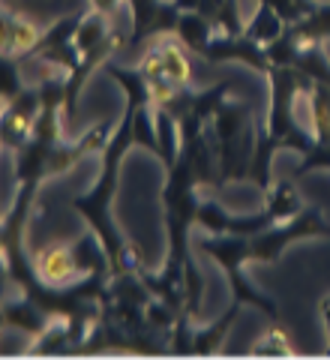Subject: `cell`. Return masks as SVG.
<instances>
[{"mask_svg": "<svg viewBox=\"0 0 330 360\" xmlns=\"http://www.w3.org/2000/svg\"><path fill=\"white\" fill-rule=\"evenodd\" d=\"M300 234H330V225H324L315 213H310V217H300L298 222H291V225H286V229H279V231L267 234V238H261L253 252L258 258H273L282 250V243H288L291 238H300Z\"/></svg>", "mask_w": 330, "mask_h": 360, "instance_id": "6da1fadb", "label": "cell"}, {"mask_svg": "<svg viewBox=\"0 0 330 360\" xmlns=\"http://www.w3.org/2000/svg\"><path fill=\"white\" fill-rule=\"evenodd\" d=\"M265 4H267L282 21H298V18L310 15L312 9H315L310 0H265Z\"/></svg>", "mask_w": 330, "mask_h": 360, "instance_id": "5b68a950", "label": "cell"}, {"mask_svg": "<svg viewBox=\"0 0 330 360\" xmlns=\"http://www.w3.org/2000/svg\"><path fill=\"white\" fill-rule=\"evenodd\" d=\"M300 37L303 39H324L330 37V6H318L300 21Z\"/></svg>", "mask_w": 330, "mask_h": 360, "instance_id": "277c9868", "label": "cell"}, {"mask_svg": "<svg viewBox=\"0 0 330 360\" xmlns=\"http://www.w3.org/2000/svg\"><path fill=\"white\" fill-rule=\"evenodd\" d=\"M322 312H324V324H327V333H330V297L322 303Z\"/></svg>", "mask_w": 330, "mask_h": 360, "instance_id": "8992f818", "label": "cell"}, {"mask_svg": "<svg viewBox=\"0 0 330 360\" xmlns=\"http://www.w3.org/2000/svg\"><path fill=\"white\" fill-rule=\"evenodd\" d=\"M279 21H282V18L265 4V6L258 9V15H255V21H253V27H249V33H253L258 42H273V39L279 37Z\"/></svg>", "mask_w": 330, "mask_h": 360, "instance_id": "3957f363", "label": "cell"}, {"mask_svg": "<svg viewBox=\"0 0 330 360\" xmlns=\"http://www.w3.org/2000/svg\"><path fill=\"white\" fill-rule=\"evenodd\" d=\"M39 270L42 276L49 279V283H61L72 274V262H70V252L63 250V246H51V250H45V255L39 258Z\"/></svg>", "mask_w": 330, "mask_h": 360, "instance_id": "7a4b0ae2", "label": "cell"}]
</instances>
